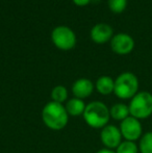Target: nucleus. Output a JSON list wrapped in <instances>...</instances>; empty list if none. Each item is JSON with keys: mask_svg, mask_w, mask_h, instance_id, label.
<instances>
[{"mask_svg": "<svg viewBox=\"0 0 152 153\" xmlns=\"http://www.w3.org/2000/svg\"><path fill=\"white\" fill-rule=\"evenodd\" d=\"M82 117L90 127L102 129L110 119V108L101 101H93L87 104Z\"/></svg>", "mask_w": 152, "mask_h": 153, "instance_id": "obj_2", "label": "nucleus"}, {"mask_svg": "<svg viewBox=\"0 0 152 153\" xmlns=\"http://www.w3.org/2000/svg\"><path fill=\"white\" fill-rule=\"evenodd\" d=\"M122 134L120 128L115 125L108 124L101 129L100 132V140L104 147L108 149H116L122 143Z\"/></svg>", "mask_w": 152, "mask_h": 153, "instance_id": "obj_7", "label": "nucleus"}, {"mask_svg": "<svg viewBox=\"0 0 152 153\" xmlns=\"http://www.w3.org/2000/svg\"><path fill=\"white\" fill-rule=\"evenodd\" d=\"M120 131H121L122 137L125 141H131L136 142L141 139L143 135V127L142 123L139 119L129 116L120 122Z\"/></svg>", "mask_w": 152, "mask_h": 153, "instance_id": "obj_6", "label": "nucleus"}, {"mask_svg": "<svg viewBox=\"0 0 152 153\" xmlns=\"http://www.w3.org/2000/svg\"><path fill=\"white\" fill-rule=\"evenodd\" d=\"M42 120L49 129L57 131L62 130L67 126L69 115L64 104L50 101L43 108Z\"/></svg>", "mask_w": 152, "mask_h": 153, "instance_id": "obj_1", "label": "nucleus"}, {"mask_svg": "<svg viewBox=\"0 0 152 153\" xmlns=\"http://www.w3.org/2000/svg\"><path fill=\"white\" fill-rule=\"evenodd\" d=\"M116 153H139V145L136 142L122 141V143L116 148Z\"/></svg>", "mask_w": 152, "mask_h": 153, "instance_id": "obj_16", "label": "nucleus"}, {"mask_svg": "<svg viewBox=\"0 0 152 153\" xmlns=\"http://www.w3.org/2000/svg\"><path fill=\"white\" fill-rule=\"evenodd\" d=\"M110 115L112 119L122 122L130 116L129 107L124 103H116L110 108Z\"/></svg>", "mask_w": 152, "mask_h": 153, "instance_id": "obj_13", "label": "nucleus"}, {"mask_svg": "<svg viewBox=\"0 0 152 153\" xmlns=\"http://www.w3.org/2000/svg\"><path fill=\"white\" fill-rule=\"evenodd\" d=\"M110 48L117 54H129L134 48V40L127 33H118L110 40Z\"/></svg>", "mask_w": 152, "mask_h": 153, "instance_id": "obj_8", "label": "nucleus"}, {"mask_svg": "<svg viewBox=\"0 0 152 153\" xmlns=\"http://www.w3.org/2000/svg\"><path fill=\"white\" fill-rule=\"evenodd\" d=\"M128 107L130 116L140 121L148 119L152 115V94L147 91L139 92L130 99Z\"/></svg>", "mask_w": 152, "mask_h": 153, "instance_id": "obj_4", "label": "nucleus"}, {"mask_svg": "<svg viewBox=\"0 0 152 153\" xmlns=\"http://www.w3.org/2000/svg\"><path fill=\"white\" fill-rule=\"evenodd\" d=\"M94 87L95 85H93V82L90 79L79 78L72 85V93L75 96V98H79L83 100L85 98L91 96L94 91Z\"/></svg>", "mask_w": 152, "mask_h": 153, "instance_id": "obj_10", "label": "nucleus"}, {"mask_svg": "<svg viewBox=\"0 0 152 153\" xmlns=\"http://www.w3.org/2000/svg\"><path fill=\"white\" fill-rule=\"evenodd\" d=\"M51 39L55 47L64 51L71 50L76 45V36L67 26H57L51 32Z\"/></svg>", "mask_w": 152, "mask_h": 153, "instance_id": "obj_5", "label": "nucleus"}, {"mask_svg": "<svg viewBox=\"0 0 152 153\" xmlns=\"http://www.w3.org/2000/svg\"><path fill=\"white\" fill-rule=\"evenodd\" d=\"M139 151L141 153H152V131L143 133L139 142Z\"/></svg>", "mask_w": 152, "mask_h": 153, "instance_id": "obj_14", "label": "nucleus"}, {"mask_svg": "<svg viewBox=\"0 0 152 153\" xmlns=\"http://www.w3.org/2000/svg\"><path fill=\"white\" fill-rule=\"evenodd\" d=\"M85 106L82 99L79 98H72L70 100H68L66 102V111H67L68 115L69 116H73V117H78V116L83 115L85 111Z\"/></svg>", "mask_w": 152, "mask_h": 153, "instance_id": "obj_12", "label": "nucleus"}, {"mask_svg": "<svg viewBox=\"0 0 152 153\" xmlns=\"http://www.w3.org/2000/svg\"><path fill=\"white\" fill-rule=\"evenodd\" d=\"M96 153H116L114 150L108 149V148H103V149H100L99 151H97Z\"/></svg>", "mask_w": 152, "mask_h": 153, "instance_id": "obj_19", "label": "nucleus"}, {"mask_svg": "<svg viewBox=\"0 0 152 153\" xmlns=\"http://www.w3.org/2000/svg\"><path fill=\"white\" fill-rule=\"evenodd\" d=\"M110 10L115 14H121L127 6V0H108Z\"/></svg>", "mask_w": 152, "mask_h": 153, "instance_id": "obj_17", "label": "nucleus"}, {"mask_svg": "<svg viewBox=\"0 0 152 153\" xmlns=\"http://www.w3.org/2000/svg\"><path fill=\"white\" fill-rule=\"evenodd\" d=\"M51 99L52 101L57 103L66 102V100L68 99V91L64 85H56L52 89L51 92Z\"/></svg>", "mask_w": 152, "mask_h": 153, "instance_id": "obj_15", "label": "nucleus"}, {"mask_svg": "<svg viewBox=\"0 0 152 153\" xmlns=\"http://www.w3.org/2000/svg\"><path fill=\"white\" fill-rule=\"evenodd\" d=\"M113 28L110 25L106 23H98L91 29L90 36L93 42L96 44H104L112 40L113 38Z\"/></svg>", "mask_w": 152, "mask_h": 153, "instance_id": "obj_9", "label": "nucleus"}, {"mask_svg": "<svg viewBox=\"0 0 152 153\" xmlns=\"http://www.w3.org/2000/svg\"><path fill=\"white\" fill-rule=\"evenodd\" d=\"M139 79L133 73H121L115 80L114 94L122 100L131 99L139 93Z\"/></svg>", "mask_w": 152, "mask_h": 153, "instance_id": "obj_3", "label": "nucleus"}, {"mask_svg": "<svg viewBox=\"0 0 152 153\" xmlns=\"http://www.w3.org/2000/svg\"><path fill=\"white\" fill-rule=\"evenodd\" d=\"M95 88L99 94L106 96V95H110L112 93H114L115 80L110 76L103 75V76H100L97 79V81L95 83Z\"/></svg>", "mask_w": 152, "mask_h": 153, "instance_id": "obj_11", "label": "nucleus"}, {"mask_svg": "<svg viewBox=\"0 0 152 153\" xmlns=\"http://www.w3.org/2000/svg\"><path fill=\"white\" fill-rule=\"evenodd\" d=\"M74 2V4H76L77 6H85L90 3L91 0H72Z\"/></svg>", "mask_w": 152, "mask_h": 153, "instance_id": "obj_18", "label": "nucleus"}]
</instances>
